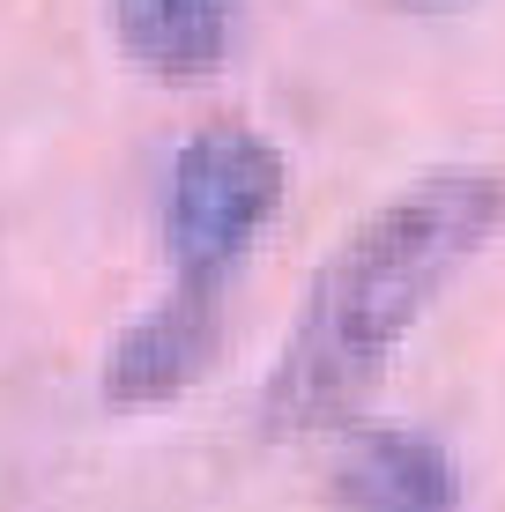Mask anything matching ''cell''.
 <instances>
[{"label": "cell", "mask_w": 505, "mask_h": 512, "mask_svg": "<svg viewBox=\"0 0 505 512\" xmlns=\"http://www.w3.org/2000/svg\"><path fill=\"white\" fill-rule=\"evenodd\" d=\"M409 8H454V0H409Z\"/></svg>", "instance_id": "cell-6"}, {"label": "cell", "mask_w": 505, "mask_h": 512, "mask_svg": "<svg viewBox=\"0 0 505 512\" xmlns=\"http://www.w3.org/2000/svg\"><path fill=\"white\" fill-rule=\"evenodd\" d=\"M335 512H461V468L439 438L402 423H357L327 461Z\"/></svg>", "instance_id": "cell-4"}, {"label": "cell", "mask_w": 505, "mask_h": 512, "mask_svg": "<svg viewBox=\"0 0 505 512\" xmlns=\"http://www.w3.org/2000/svg\"><path fill=\"white\" fill-rule=\"evenodd\" d=\"M498 216L505 186L491 171H431L394 201H379L312 275L298 320L283 334V357L268 372L260 423L275 438L342 423L379 386L409 327L439 305V290L483 253Z\"/></svg>", "instance_id": "cell-1"}, {"label": "cell", "mask_w": 505, "mask_h": 512, "mask_svg": "<svg viewBox=\"0 0 505 512\" xmlns=\"http://www.w3.org/2000/svg\"><path fill=\"white\" fill-rule=\"evenodd\" d=\"M119 45L164 82H194L231 52V0H112Z\"/></svg>", "instance_id": "cell-5"}, {"label": "cell", "mask_w": 505, "mask_h": 512, "mask_svg": "<svg viewBox=\"0 0 505 512\" xmlns=\"http://www.w3.org/2000/svg\"><path fill=\"white\" fill-rule=\"evenodd\" d=\"M283 208V156L268 134L216 119L179 149L164 179V253L186 290H223V275L253 253Z\"/></svg>", "instance_id": "cell-2"}, {"label": "cell", "mask_w": 505, "mask_h": 512, "mask_svg": "<svg viewBox=\"0 0 505 512\" xmlns=\"http://www.w3.org/2000/svg\"><path fill=\"white\" fill-rule=\"evenodd\" d=\"M223 290H186V282H171L164 297L119 334L112 349H104V409H164V401H179L186 386L208 379V364H216V342H223Z\"/></svg>", "instance_id": "cell-3"}]
</instances>
